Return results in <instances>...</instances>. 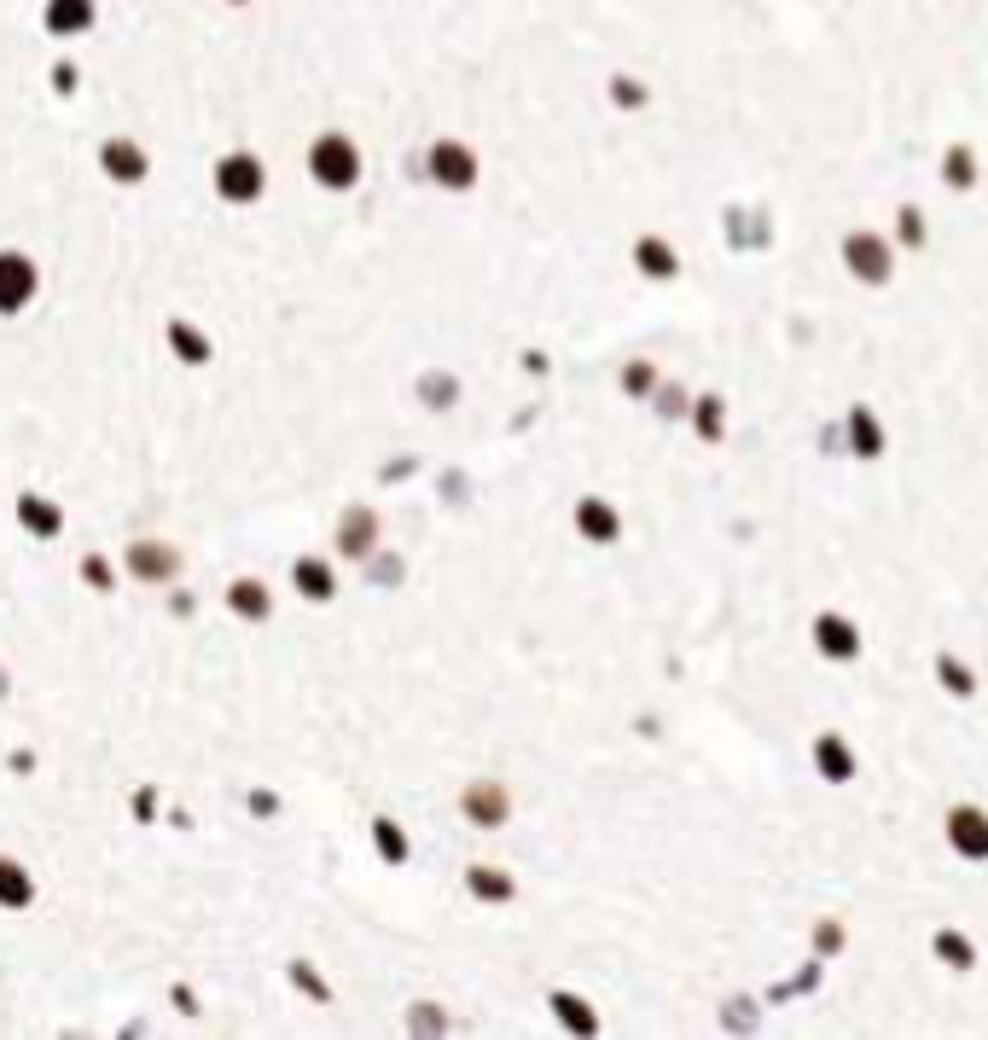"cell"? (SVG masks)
Wrapping results in <instances>:
<instances>
[{"mask_svg":"<svg viewBox=\"0 0 988 1040\" xmlns=\"http://www.w3.org/2000/svg\"><path fill=\"white\" fill-rule=\"evenodd\" d=\"M849 430H855V448H860V453H878V442H884V437H878V424H872L867 413H855V419H849Z\"/></svg>","mask_w":988,"mask_h":1040,"instance_id":"obj_7","label":"cell"},{"mask_svg":"<svg viewBox=\"0 0 988 1040\" xmlns=\"http://www.w3.org/2000/svg\"><path fill=\"white\" fill-rule=\"evenodd\" d=\"M936 953H942V959H954V966H971V942H966V936H954V930H942V936H936Z\"/></svg>","mask_w":988,"mask_h":1040,"instance_id":"obj_6","label":"cell"},{"mask_svg":"<svg viewBox=\"0 0 988 1040\" xmlns=\"http://www.w3.org/2000/svg\"><path fill=\"white\" fill-rule=\"evenodd\" d=\"M901 239H907V244L925 239V216H919V210H901Z\"/></svg>","mask_w":988,"mask_h":1040,"instance_id":"obj_9","label":"cell"},{"mask_svg":"<svg viewBox=\"0 0 988 1040\" xmlns=\"http://www.w3.org/2000/svg\"><path fill=\"white\" fill-rule=\"evenodd\" d=\"M815 640H820L826 657H855V651H860L855 628H849L844 617H820V622H815Z\"/></svg>","mask_w":988,"mask_h":1040,"instance_id":"obj_3","label":"cell"},{"mask_svg":"<svg viewBox=\"0 0 988 1040\" xmlns=\"http://www.w3.org/2000/svg\"><path fill=\"white\" fill-rule=\"evenodd\" d=\"M942 169H948V174H942L948 187H971V181H977V174H971L977 163H971V151H966V146H954L948 158H942Z\"/></svg>","mask_w":988,"mask_h":1040,"instance_id":"obj_5","label":"cell"},{"mask_svg":"<svg viewBox=\"0 0 988 1040\" xmlns=\"http://www.w3.org/2000/svg\"><path fill=\"white\" fill-rule=\"evenodd\" d=\"M942 680H948V692H959V698L971 692V674H966V669H954V657H942Z\"/></svg>","mask_w":988,"mask_h":1040,"instance_id":"obj_8","label":"cell"},{"mask_svg":"<svg viewBox=\"0 0 988 1040\" xmlns=\"http://www.w3.org/2000/svg\"><path fill=\"white\" fill-rule=\"evenodd\" d=\"M948 843L966 860H988V814L982 808H954L948 814Z\"/></svg>","mask_w":988,"mask_h":1040,"instance_id":"obj_1","label":"cell"},{"mask_svg":"<svg viewBox=\"0 0 988 1040\" xmlns=\"http://www.w3.org/2000/svg\"><path fill=\"white\" fill-rule=\"evenodd\" d=\"M844 257H849V268H855L860 279H872V286H878L884 273H890V250H884L878 239H867V233H849Z\"/></svg>","mask_w":988,"mask_h":1040,"instance_id":"obj_2","label":"cell"},{"mask_svg":"<svg viewBox=\"0 0 988 1040\" xmlns=\"http://www.w3.org/2000/svg\"><path fill=\"white\" fill-rule=\"evenodd\" d=\"M815 762H820V768H826L831 779H849V768H855V762H849V750H844L838 739H820V750H815Z\"/></svg>","mask_w":988,"mask_h":1040,"instance_id":"obj_4","label":"cell"}]
</instances>
